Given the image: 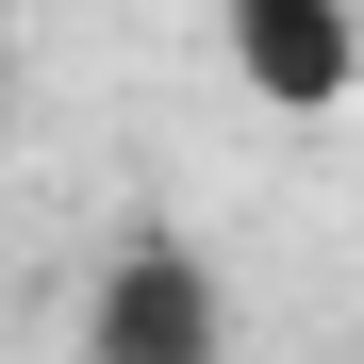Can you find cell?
I'll list each match as a JSON object with an SVG mask.
<instances>
[{
  "label": "cell",
  "mask_w": 364,
  "mask_h": 364,
  "mask_svg": "<svg viewBox=\"0 0 364 364\" xmlns=\"http://www.w3.org/2000/svg\"><path fill=\"white\" fill-rule=\"evenodd\" d=\"M83 364H232V282L182 232H133L83 282Z\"/></svg>",
  "instance_id": "obj_1"
},
{
  "label": "cell",
  "mask_w": 364,
  "mask_h": 364,
  "mask_svg": "<svg viewBox=\"0 0 364 364\" xmlns=\"http://www.w3.org/2000/svg\"><path fill=\"white\" fill-rule=\"evenodd\" d=\"M215 67L265 116H331L364 100V0H215Z\"/></svg>",
  "instance_id": "obj_2"
}]
</instances>
